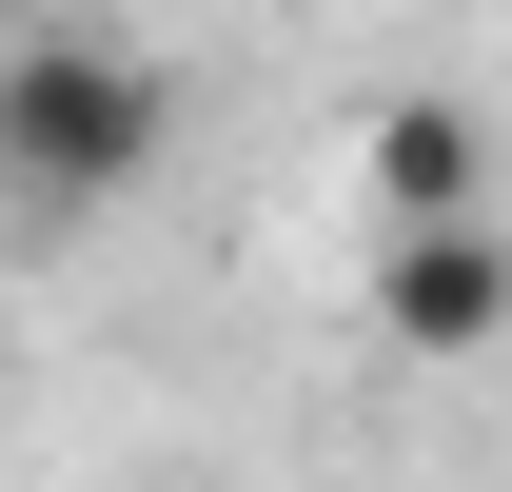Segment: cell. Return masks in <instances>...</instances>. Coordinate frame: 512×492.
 <instances>
[{"label":"cell","instance_id":"1","mask_svg":"<svg viewBox=\"0 0 512 492\" xmlns=\"http://www.w3.org/2000/svg\"><path fill=\"white\" fill-rule=\"evenodd\" d=\"M158 138H178V99H158V60H138V40H99V20L0 40V197H20L40 237L119 217V197L158 178Z\"/></svg>","mask_w":512,"mask_h":492},{"label":"cell","instance_id":"2","mask_svg":"<svg viewBox=\"0 0 512 492\" xmlns=\"http://www.w3.org/2000/svg\"><path fill=\"white\" fill-rule=\"evenodd\" d=\"M375 335L414 374L493 355V335H512V217H414V237H375Z\"/></svg>","mask_w":512,"mask_h":492},{"label":"cell","instance_id":"3","mask_svg":"<svg viewBox=\"0 0 512 492\" xmlns=\"http://www.w3.org/2000/svg\"><path fill=\"white\" fill-rule=\"evenodd\" d=\"M355 217H375V237H414V217H493V138H473V99H394V119L355 138Z\"/></svg>","mask_w":512,"mask_h":492}]
</instances>
